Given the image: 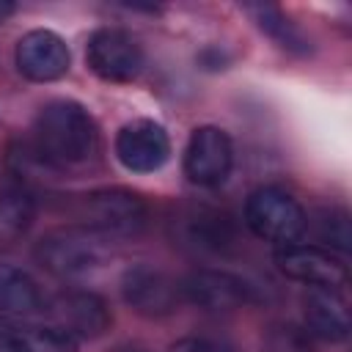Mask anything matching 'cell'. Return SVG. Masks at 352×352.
I'll list each match as a JSON object with an SVG mask.
<instances>
[{"instance_id":"obj_1","label":"cell","mask_w":352,"mask_h":352,"mask_svg":"<svg viewBox=\"0 0 352 352\" xmlns=\"http://www.w3.org/2000/svg\"><path fill=\"white\" fill-rule=\"evenodd\" d=\"M99 129L94 116L72 99H52L36 118V148L58 168L77 165L96 154Z\"/></svg>"},{"instance_id":"obj_2","label":"cell","mask_w":352,"mask_h":352,"mask_svg":"<svg viewBox=\"0 0 352 352\" xmlns=\"http://www.w3.org/2000/svg\"><path fill=\"white\" fill-rule=\"evenodd\" d=\"M107 239L85 226H66L44 234L36 245V258L44 270L60 278H80L107 261Z\"/></svg>"},{"instance_id":"obj_3","label":"cell","mask_w":352,"mask_h":352,"mask_svg":"<svg viewBox=\"0 0 352 352\" xmlns=\"http://www.w3.org/2000/svg\"><path fill=\"white\" fill-rule=\"evenodd\" d=\"M245 223L258 239L272 242L278 248L300 242L308 231V217H305V209L300 206V201L292 192L272 187V184L258 187L248 195Z\"/></svg>"},{"instance_id":"obj_4","label":"cell","mask_w":352,"mask_h":352,"mask_svg":"<svg viewBox=\"0 0 352 352\" xmlns=\"http://www.w3.org/2000/svg\"><path fill=\"white\" fill-rule=\"evenodd\" d=\"M80 214L85 220V228L96 231L107 242L138 236L148 220L143 198L124 187H102L88 192L80 204Z\"/></svg>"},{"instance_id":"obj_5","label":"cell","mask_w":352,"mask_h":352,"mask_svg":"<svg viewBox=\"0 0 352 352\" xmlns=\"http://www.w3.org/2000/svg\"><path fill=\"white\" fill-rule=\"evenodd\" d=\"M85 60L104 82H129L143 69V50L132 33L121 28H99L88 38Z\"/></svg>"},{"instance_id":"obj_6","label":"cell","mask_w":352,"mask_h":352,"mask_svg":"<svg viewBox=\"0 0 352 352\" xmlns=\"http://www.w3.org/2000/svg\"><path fill=\"white\" fill-rule=\"evenodd\" d=\"M275 264L278 270L292 278L300 280L305 286H327V289H346L349 283V270L344 264V258L333 250L316 248V245H286L278 248L275 253Z\"/></svg>"},{"instance_id":"obj_7","label":"cell","mask_w":352,"mask_h":352,"mask_svg":"<svg viewBox=\"0 0 352 352\" xmlns=\"http://www.w3.org/2000/svg\"><path fill=\"white\" fill-rule=\"evenodd\" d=\"M234 165L231 138L220 126H198L184 148V173L198 187H220Z\"/></svg>"},{"instance_id":"obj_8","label":"cell","mask_w":352,"mask_h":352,"mask_svg":"<svg viewBox=\"0 0 352 352\" xmlns=\"http://www.w3.org/2000/svg\"><path fill=\"white\" fill-rule=\"evenodd\" d=\"M116 157L132 173H154L170 157V138L162 124L151 118H135L118 129Z\"/></svg>"},{"instance_id":"obj_9","label":"cell","mask_w":352,"mask_h":352,"mask_svg":"<svg viewBox=\"0 0 352 352\" xmlns=\"http://www.w3.org/2000/svg\"><path fill=\"white\" fill-rule=\"evenodd\" d=\"M121 294L126 305L143 316H165L179 302V286L168 272L151 264H135L121 278Z\"/></svg>"},{"instance_id":"obj_10","label":"cell","mask_w":352,"mask_h":352,"mask_svg":"<svg viewBox=\"0 0 352 352\" xmlns=\"http://www.w3.org/2000/svg\"><path fill=\"white\" fill-rule=\"evenodd\" d=\"M16 69L33 82H50L69 72L66 41L52 30H30L16 41Z\"/></svg>"},{"instance_id":"obj_11","label":"cell","mask_w":352,"mask_h":352,"mask_svg":"<svg viewBox=\"0 0 352 352\" xmlns=\"http://www.w3.org/2000/svg\"><path fill=\"white\" fill-rule=\"evenodd\" d=\"M305 330L324 341H344L349 336V300L346 289L305 286L302 297Z\"/></svg>"},{"instance_id":"obj_12","label":"cell","mask_w":352,"mask_h":352,"mask_svg":"<svg viewBox=\"0 0 352 352\" xmlns=\"http://www.w3.org/2000/svg\"><path fill=\"white\" fill-rule=\"evenodd\" d=\"M184 294L204 311H234L253 300V289L226 270H198L184 280Z\"/></svg>"},{"instance_id":"obj_13","label":"cell","mask_w":352,"mask_h":352,"mask_svg":"<svg viewBox=\"0 0 352 352\" xmlns=\"http://www.w3.org/2000/svg\"><path fill=\"white\" fill-rule=\"evenodd\" d=\"M52 314L55 324L72 333L74 338H96L110 327V311L104 300L91 292H69L58 297Z\"/></svg>"},{"instance_id":"obj_14","label":"cell","mask_w":352,"mask_h":352,"mask_svg":"<svg viewBox=\"0 0 352 352\" xmlns=\"http://www.w3.org/2000/svg\"><path fill=\"white\" fill-rule=\"evenodd\" d=\"M44 308L38 283L14 264H0V316H30Z\"/></svg>"},{"instance_id":"obj_15","label":"cell","mask_w":352,"mask_h":352,"mask_svg":"<svg viewBox=\"0 0 352 352\" xmlns=\"http://www.w3.org/2000/svg\"><path fill=\"white\" fill-rule=\"evenodd\" d=\"M182 228H184L187 245L201 248V250H223L226 245L234 242L231 217L209 206H192L182 217Z\"/></svg>"},{"instance_id":"obj_16","label":"cell","mask_w":352,"mask_h":352,"mask_svg":"<svg viewBox=\"0 0 352 352\" xmlns=\"http://www.w3.org/2000/svg\"><path fill=\"white\" fill-rule=\"evenodd\" d=\"M22 352H77V338L58 324H19Z\"/></svg>"},{"instance_id":"obj_17","label":"cell","mask_w":352,"mask_h":352,"mask_svg":"<svg viewBox=\"0 0 352 352\" xmlns=\"http://www.w3.org/2000/svg\"><path fill=\"white\" fill-rule=\"evenodd\" d=\"M33 220V198L22 190H6L0 195V236L3 239H14L19 236Z\"/></svg>"},{"instance_id":"obj_18","label":"cell","mask_w":352,"mask_h":352,"mask_svg":"<svg viewBox=\"0 0 352 352\" xmlns=\"http://www.w3.org/2000/svg\"><path fill=\"white\" fill-rule=\"evenodd\" d=\"M248 11L256 16V22H258V28L264 30V33H270L280 47H286V50H305V38L294 30V25L283 16V11L280 8H275V6H248Z\"/></svg>"},{"instance_id":"obj_19","label":"cell","mask_w":352,"mask_h":352,"mask_svg":"<svg viewBox=\"0 0 352 352\" xmlns=\"http://www.w3.org/2000/svg\"><path fill=\"white\" fill-rule=\"evenodd\" d=\"M316 236L319 242L330 245L333 253H349L352 248V231H349V214L344 209H322L316 214Z\"/></svg>"},{"instance_id":"obj_20","label":"cell","mask_w":352,"mask_h":352,"mask_svg":"<svg viewBox=\"0 0 352 352\" xmlns=\"http://www.w3.org/2000/svg\"><path fill=\"white\" fill-rule=\"evenodd\" d=\"M270 352H311V333L305 327L280 324L270 333Z\"/></svg>"},{"instance_id":"obj_21","label":"cell","mask_w":352,"mask_h":352,"mask_svg":"<svg viewBox=\"0 0 352 352\" xmlns=\"http://www.w3.org/2000/svg\"><path fill=\"white\" fill-rule=\"evenodd\" d=\"M0 352H22L19 344V324L0 316Z\"/></svg>"},{"instance_id":"obj_22","label":"cell","mask_w":352,"mask_h":352,"mask_svg":"<svg viewBox=\"0 0 352 352\" xmlns=\"http://www.w3.org/2000/svg\"><path fill=\"white\" fill-rule=\"evenodd\" d=\"M170 352H226V349L209 338H182L170 346Z\"/></svg>"},{"instance_id":"obj_23","label":"cell","mask_w":352,"mask_h":352,"mask_svg":"<svg viewBox=\"0 0 352 352\" xmlns=\"http://www.w3.org/2000/svg\"><path fill=\"white\" fill-rule=\"evenodd\" d=\"M8 14H14V6L11 3H0V19H6Z\"/></svg>"}]
</instances>
